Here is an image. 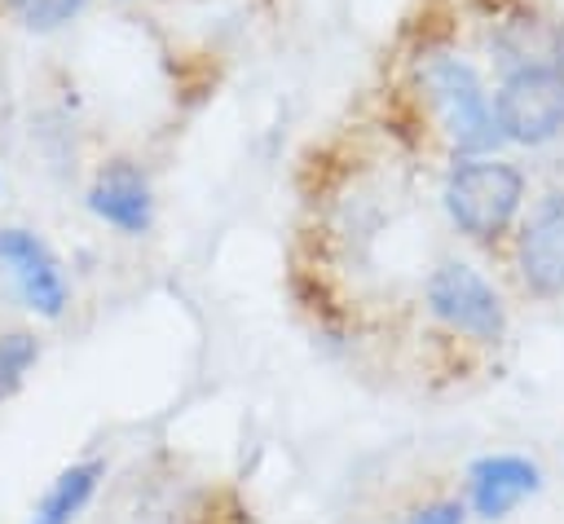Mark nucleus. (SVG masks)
<instances>
[{"label":"nucleus","instance_id":"nucleus-1","mask_svg":"<svg viewBox=\"0 0 564 524\" xmlns=\"http://www.w3.org/2000/svg\"><path fill=\"white\" fill-rule=\"evenodd\" d=\"M520 198H524V176L511 163H494V159H467L445 181V211L476 242L502 238L520 211Z\"/></svg>","mask_w":564,"mask_h":524},{"label":"nucleus","instance_id":"nucleus-2","mask_svg":"<svg viewBox=\"0 0 564 524\" xmlns=\"http://www.w3.org/2000/svg\"><path fill=\"white\" fill-rule=\"evenodd\" d=\"M427 92H432V106L441 114V128L449 137L454 150L463 154H485L502 141V128H498V114L485 97V84L480 75L458 62V57H436L427 66Z\"/></svg>","mask_w":564,"mask_h":524},{"label":"nucleus","instance_id":"nucleus-3","mask_svg":"<svg viewBox=\"0 0 564 524\" xmlns=\"http://www.w3.org/2000/svg\"><path fill=\"white\" fill-rule=\"evenodd\" d=\"M427 308L436 313V321H445L449 330L476 343H498L507 330V308L498 291L463 260H445L427 277Z\"/></svg>","mask_w":564,"mask_h":524},{"label":"nucleus","instance_id":"nucleus-4","mask_svg":"<svg viewBox=\"0 0 564 524\" xmlns=\"http://www.w3.org/2000/svg\"><path fill=\"white\" fill-rule=\"evenodd\" d=\"M507 141L546 145L564 132V70H511L494 97Z\"/></svg>","mask_w":564,"mask_h":524},{"label":"nucleus","instance_id":"nucleus-5","mask_svg":"<svg viewBox=\"0 0 564 524\" xmlns=\"http://www.w3.org/2000/svg\"><path fill=\"white\" fill-rule=\"evenodd\" d=\"M0 264L31 313H40V317L66 313V299H70L66 273H62L57 255L31 229H0Z\"/></svg>","mask_w":564,"mask_h":524},{"label":"nucleus","instance_id":"nucleus-6","mask_svg":"<svg viewBox=\"0 0 564 524\" xmlns=\"http://www.w3.org/2000/svg\"><path fill=\"white\" fill-rule=\"evenodd\" d=\"M520 277L533 295H564V189H551L533 203L520 229Z\"/></svg>","mask_w":564,"mask_h":524},{"label":"nucleus","instance_id":"nucleus-7","mask_svg":"<svg viewBox=\"0 0 564 524\" xmlns=\"http://www.w3.org/2000/svg\"><path fill=\"white\" fill-rule=\"evenodd\" d=\"M538 489H542V467L520 454H489L467 471V498L480 520H502Z\"/></svg>","mask_w":564,"mask_h":524},{"label":"nucleus","instance_id":"nucleus-8","mask_svg":"<svg viewBox=\"0 0 564 524\" xmlns=\"http://www.w3.org/2000/svg\"><path fill=\"white\" fill-rule=\"evenodd\" d=\"M498 66L511 70H564V22L542 13H511L494 31Z\"/></svg>","mask_w":564,"mask_h":524},{"label":"nucleus","instance_id":"nucleus-9","mask_svg":"<svg viewBox=\"0 0 564 524\" xmlns=\"http://www.w3.org/2000/svg\"><path fill=\"white\" fill-rule=\"evenodd\" d=\"M88 207L93 216H101L106 225H115L119 233H145L154 220V198H150V181L141 176L137 163L115 159L97 172L93 189H88Z\"/></svg>","mask_w":564,"mask_h":524},{"label":"nucleus","instance_id":"nucleus-10","mask_svg":"<svg viewBox=\"0 0 564 524\" xmlns=\"http://www.w3.org/2000/svg\"><path fill=\"white\" fill-rule=\"evenodd\" d=\"M106 476V462L101 458H88V462H75V467H66L53 484H48V493L35 502V511H31V524H75V515L88 506V498L97 493V480Z\"/></svg>","mask_w":564,"mask_h":524},{"label":"nucleus","instance_id":"nucleus-11","mask_svg":"<svg viewBox=\"0 0 564 524\" xmlns=\"http://www.w3.org/2000/svg\"><path fill=\"white\" fill-rule=\"evenodd\" d=\"M35 357H40L35 335H26V330L0 335V401L22 387V379H26V370L35 365Z\"/></svg>","mask_w":564,"mask_h":524},{"label":"nucleus","instance_id":"nucleus-12","mask_svg":"<svg viewBox=\"0 0 564 524\" xmlns=\"http://www.w3.org/2000/svg\"><path fill=\"white\" fill-rule=\"evenodd\" d=\"M31 31H53V26H62V22H70L79 9H84V0H4Z\"/></svg>","mask_w":564,"mask_h":524},{"label":"nucleus","instance_id":"nucleus-13","mask_svg":"<svg viewBox=\"0 0 564 524\" xmlns=\"http://www.w3.org/2000/svg\"><path fill=\"white\" fill-rule=\"evenodd\" d=\"M463 520H467L463 502H432L423 511H410L401 524H463Z\"/></svg>","mask_w":564,"mask_h":524}]
</instances>
